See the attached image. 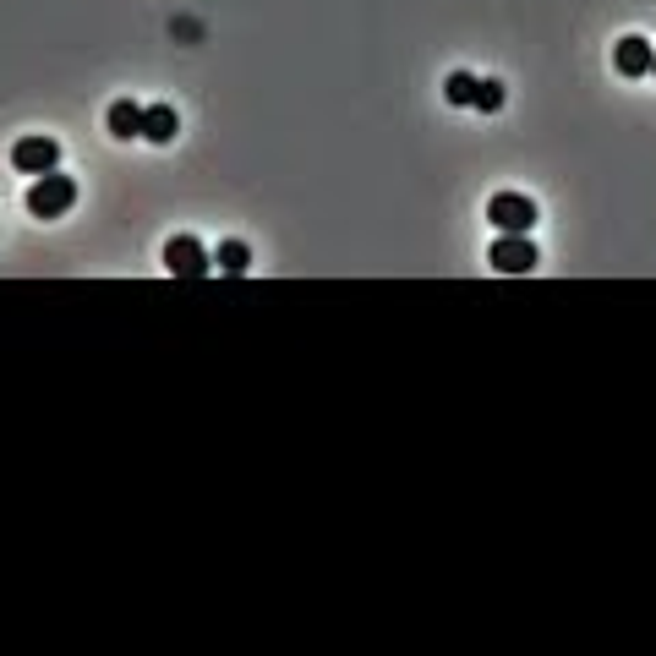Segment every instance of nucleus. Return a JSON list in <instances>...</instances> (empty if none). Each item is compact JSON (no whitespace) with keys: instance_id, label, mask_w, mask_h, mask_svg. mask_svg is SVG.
Segmentation results:
<instances>
[{"instance_id":"1","label":"nucleus","mask_w":656,"mask_h":656,"mask_svg":"<svg viewBox=\"0 0 656 656\" xmlns=\"http://www.w3.org/2000/svg\"><path fill=\"white\" fill-rule=\"evenodd\" d=\"M72 203H77L72 175H61V170L33 175V192H28V214L33 219H61V214H72Z\"/></svg>"},{"instance_id":"2","label":"nucleus","mask_w":656,"mask_h":656,"mask_svg":"<svg viewBox=\"0 0 656 656\" xmlns=\"http://www.w3.org/2000/svg\"><path fill=\"white\" fill-rule=\"evenodd\" d=\"M164 268H170V279H203V274H214V252L197 236H175V241H164Z\"/></svg>"},{"instance_id":"3","label":"nucleus","mask_w":656,"mask_h":656,"mask_svg":"<svg viewBox=\"0 0 656 656\" xmlns=\"http://www.w3.org/2000/svg\"><path fill=\"white\" fill-rule=\"evenodd\" d=\"M487 225L492 230H514V236H531L536 230V203L525 192H498L487 203Z\"/></svg>"},{"instance_id":"4","label":"nucleus","mask_w":656,"mask_h":656,"mask_svg":"<svg viewBox=\"0 0 656 656\" xmlns=\"http://www.w3.org/2000/svg\"><path fill=\"white\" fill-rule=\"evenodd\" d=\"M487 263H492V274H531V268H536V241L531 236H514V230H498Z\"/></svg>"},{"instance_id":"5","label":"nucleus","mask_w":656,"mask_h":656,"mask_svg":"<svg viewBox=\"0 0 656 656\" xmlns=\"http://www.w3.org/2000/svg\"><path fill=\"white\" fill-rule=\"evenodd\" d=\"M11 164H17L22 175H50L55 164H61V143H55V137H22V143L11 148Z\"/></svg>"},{"instance_id":"6","label":"nucleus","mask_w":656,"mask_h":656,"mask_svg":"<svg viewBox=\"0 0 656 656\" xmlns=\"http://www.w3.org/2000/svg\"><path fill=\"white\" fill-rule=\"evenodd\" d=\"M651 61H656L651 39H640V33H624V39H618V50H613L618 77H651Z\"/></svg>"},{"instance_id":"7","label":"nucleus","mask_w":656,"mask_h":656,"mask_svg":"<svg viewBox=\"0 0 656 656\" xmlns=\"http://www.w3.org/2000/svg\"><path fill=\"white\" fill-rule=\"evenodd\" d=\"M175 132H181V115H175V104H143V137L148 143H175Z\"/></svg>"},{"instance_id":"8","label":"nucleus","mask_w":656,"mask_h":656,"mask_svg":"<svg viewBox=\"0 0 656 656\" xmlns=\"http://www.w3.org/2000/svg\"><path fill=\"white\" fill-rule=\"evenodd\" d=\"M104 126H110V137H121V143L143 137V104H137V99H115L110 115H104Z\"/></svg>"},{"instance_id":"9","label":"nucleus","mask_w":656,"mask_h":656,"mask_svg":"<svg viewBox=\"0 0 656 656\" xmlns=\"http://www.w3.org/2000/svg\"><path fill=\"white\" fill-rule=\"evenodd\" d=\"M214 268H219V274H230V279H241L246 268H252V246H246V241H219Z\"/></svg>"},{"instance_id":"10","label":"nucleus","mask_w":656,"mask_h":656,"mask_svg":"<svg viewBox=\"0 0 656 656\" xmlns=\"http://www.w3.org/2000/svg\"><path fill=\"white\" fill-rule=\"evenodd\" d=\"M476 88H482V77L454 72L449 82H443V99H449V104H460V110H471V104H476Z\"/></svg>"},{"instance_id":"11","label":"nucleus","mask_w":656,"mask_h":656,"mask_svg":"<svg viewBox=\"0 0 656 656\" xmlns=\"http://www.w3.org/2000/svg\"><path fill=\"white\" fill-rule=\"evenodd\" d=\"M471 110H482V115H498V110H503V82L482 77V88H476V104H471Z\"/></svg>"},{"instance_id":"12","label":"nucleus","mask_w":656,"mask_h":656,"mask_svg":"<svg viewBox=\"0 0 656 656\" xmlns=\"http://www.w3.org/2000/svg\"><path fill=\"white\" fill-rule=\"evenodd\" d=\"M651 77H656V61H651Z\"/></svg>"}]
</instances>
